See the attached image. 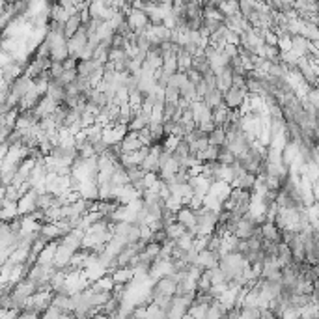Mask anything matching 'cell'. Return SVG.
<instances>
[{
  "instance_id": "obj_8",
  "label": "cell",
  "mask_w": 319,
  "mask_h": 319,
  "mask_svg": "<svg viewBox=\"0 0 319 319\" xmlns=\"http://www.w3.org/2000/svg\"><path fill=\"white\" fill-rule=\"evenodd\" d=\"M203 104L207 107V109H215L217 104H221L222 103V92L219 90V88H213V90H207V92L203 93V97H202Z\"/></svg>"
},
{
  "instance_id": "obj_7",
  "label": "cell",
  "mask_w": 319,
  "mask_h": 319,
  "mask_svg": "<svg viewBox=\"0 0 319 319\" xmlns=\"http://www.w3.org/2000/svg\"><path fill=\"white\" fill-rule=\"evenodd\" d=\"M112 280L118 284H125V282H131L133 278H135V271L129 269V267H116V269L111 273Z\"/></svg>"
},
{
  "instance_id": "obj_20",
  "label": "cell",
  "mask_w": 319,
  "mask_h": 319,
  "mask_svg": "<svg viewBox=\"0 0 319 319\" xmlns=\"http://www.w3.org/2000/svg\"><path fill=\"white\" fill-rule=\"evenodd\" d=\"M62 71H64V66H62V62H50V68H49L50 79H56V77H58Z\"/></svg>"
},
{
  "instance_id": "obj_12",
  "label": "cell",
  "mask_w": 319,
  "mask_h": 319,
  "mask_svg": "<svg viewBox=\"0 0 319 319\" xmlns=\"http://www.w3.org/2000/svg\"><path fill=\"white\" fill-rule=\"evenodd\" d=\"M207 140L209 144H213V146H222L224 140H226V131H224V127H222V125H217L211 133H207Z\"/></svg>"
},
{
  "instance_id": "obj_14",
  "label": "cell",
  "mask_w": 319,
  "mask_h": 319,
  "mask_svg": "<svg viewBox=\"0 0 319 319\" xmlns=\"http://www.w3.org/2000/svg\"><path fill=\"white\" fill-rule=\"evenodd\" d=\"M179 97L187 99V101H194V99H198L196 95V88H194V84L192 82H183L181 86H179Z\"/></svg>"
},
{
  "instance_id": "obj_4",
  "label": "cell",
  "mask_w": 319,
  "mask_h": 319,
  "mask_svg": "<svg viewBox=\"0 0 319 319\" xmlns=\"http://www.w3.org/2000/svg\"><path fill=\"white\" fill-rule=\"evenodd\" d=\"M174 289H176V282L168 275H163L155 282L153 291H151V299L153 297H161V295H174Z\"/></svg>"
},
{
  "instance_id": "obj_13",
  "label": "cell",
  "mask_w": 319,
  "mask_h": 319,
  "mask_svg": "<svg viewBox=\"0 0 319 319\" xmlns=\"http://www.w3.org/2000/svg\"><path fill=\"white\" fill-rule=\"evenodd\" d=\"M217 161L221 163V165H232V163H235V153H233L232 149L228 146H219V153H217Z\"/></svg>"
},
{
  "instance_id": "obj_3",
  "label": "cell",
  "mask_w": 319,
  "mask_h": 319,
  "mask_svg": "<svg viewBox=\"0 0 319 319\" xmlns=\"http://www.w3.org/2000/svg\"><path fill=\"white\" fill-rule=\"evenodd\" d=\"M219 259H221V254H219V252L203 248V250H200L196 254V261H194V265L202 267V269H213V267L219 265Z\"/></svg>"
},
{
  "instance_id": "obj_2",
  "label": "cell",
  "mask_w": 319,
  "mask_h": 319,
  "mask_svg": "<svg viewBox=\"0 0 319 319\" xmlns=\"http://www.w3.org/2000/svg\"><path fill=\"white\" fill-rule=\"evenodd\" d=\"M246 92L245 90H239L235 86H230L228 90L222 92V103L226 104L228 109H239L241 104L245 103Z\"/></svg>"
},
{
  "instance_id": "obj_19",
  "label": "cell",
  "mask_w": 319,
  "mask_h": 319,
  "mask_svg": "<svg viewBox=\"0 0 319 319\" xmlns=\"http://www.w3.org/2000/svg\"><path fill=\"white\" fill-rule=\"evenodd\" d=\"M185 75H187V80H189V82H192V84H196V82H200V80H202V75L198 73L194 68H187V69H185Z\"/></svg>"
},
{
  "instance_id": "obj_17",
  "label": "cell",
  "mask_w": 319,
  "mask_h": 319,
  "mask_svg": "<svg viewBox=\"0 0 319 319\" xmlns=\"http://www.w3.org/2000/svg\"><path fill=\"white\" fill-rule=\"evenodd\" d=\"M183 82H187V75H185V71H174V73H170V77H168V84H166V86L179 88Z\"/></svg>"
},
{
  "instance_id": "obj_9",
  "label": "cell",
  "mask_w": 319,
  "mask_h": 319,
  "mask_svg": "<svg viewBox=\"0 0 319 319\" xmlns=\"http://www.w3.org/2000/svg\"><path fill=\"white\" fill-rule=\"evenodd\" d=\"M80 28V17H79V13H71L68 17V21L64 23V37L66 39H69V37L73 36L75 32Z\"/></svg>"
},
{
  "instance_id": "obj_11",
  "label": "cell",
  "mask_w": 319,
  "mask_h": 319,
  "mask_svg": "<svg viewBox=\"0 0 319 319\" xmlns=\"http://www.w3.org/2000/svg\"><path fill=\"white\" fill-rule=\"evenodd\" d=\"M109 49H111L109 45H104L103 41H99L97 47H95L92 52V60H95L97 64H101V66L107 64V62H109Z\"/></svg>"
},
{
  "instance_id": "obj_21",
  "label": "cell",
  "mask_w": 319,
  "mask_h": 319,
  "mask_svg": "<svg viewBox=\"0 0 319 319\" xmlns=\"http://www.w3.org/2000/svg\"><path fill=\"white\" fill-rule=\"evenodd\" d=\"M263 43L265 45H276L278 43V36L273 30H267L263 34Z\"/></svg>"
},
{
  "instance_id": "obj_6",
  "label": "cell",
  "mask_w": 319,
  "mask_h": 319,
  "mask_svg": "<svg viewBox=\"0 0 319 319\" xmlns=\"http://www.w3.org/2000/svg\"><path fill=\"white\" fill-rule=\"evenodd\" d=\"M99 68H103L101 64H97L95 60H92V58H88V60H77V75L79 77H92L95 71H97Z\"/></svg>"
},
{
  "instance_id": "obj_10",
  "label": "cell",
  "mask_w": 319,
  "mask_h": 319,
  "mask_svg": "<svg viewBox=\"0 0 319 319\" xmlns=\"http://www.w3.org/2000/svg\"><path fill=\"white\" fill-rule=\"evenodd\" d=\"M217 8L221 10V13L224 17L235 15V13H239V0H221Z\"/></svg>"
},
{
  "instance_id": "obj_1",
  "label": "cell",
  "mask_w": 319,
  "mask_h": 319,
  "mask_svg": "<svg viewBox=\"0 0 319 319\" xmlns=\"http://www.w3.org/2000/svg\"><path fill=\"white\" fill-rule=\"evenodd\" d=\"M125 21H127V25L133 32H146L147 26H149V19H147L146 12H142V10H133L131 8L129 13L125 15Z\"/></svg>"
},
{
  "instance_id": "obj_15",
  "label": "cell",
  "mask_w": 319,
  "mask_h": 319,
  "mask_svg": "<svg viewBox=\"0 0 319 319\" xmlns=\"http://www.w3.org/2000/svg\"><path fill=\"white\" fill-rule=\"evenodd\" d=\"M140 168L144 172H159V163H157V157L151 153H147L140 163Z\"/></svg>"
},
{
  "instance_id": "obj_16",
  "label": "cell",
  "mask_w": 319,
  "mask_h": 319,
  "mask_svg": "<svg viewBox=\"0 0 319 319\" xmlns=\"http://www.w3.org/2000/svg\"><path fill=\"white\" fill-rule=\"evenodd\" d=\"M75 79H77V69H64V71L52 80H55L56 84H60V86H66L69 82H73Z\"/></svg>"
},
{
  "instance_id": "obj_18",
  "label": "cell",
  "mask_w": 319,
  "mask_h": 319,
  "mask_svg": "<svg viewBox=\"0 0 319 319\" xmlns=\"http://www.w3.org/2000/svg\"><path fill=\"white\" fill-rule=\"evenodd\" d=\"M165 93V103H178L179 99V88H174V86H166L163 90Z\"/></svg>"
},
{
  "instance_id": "obj_5",
  "label": "cell",
  "mask_w": 319,
  "mask_h": 319,
  "mask_svg": "<svg viewBox=\"0 0 319 319\" xmlns=\"http://www.w3.org/2000/svg\"><path fill=\"white\" fill-rule=\"evenodd\" d=\"M259 232H261V239L265 241H275V243H278L280 239V228L276 226L275 222L271 221H265L259 224Z\"/></svg>"
}]
</instances>
